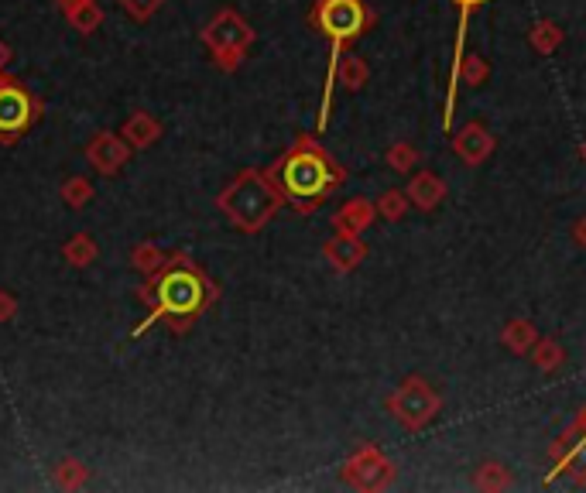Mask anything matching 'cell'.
Returning a JSON list of instances; mask_svg holds the SVG:
<instances>
[{
	"instance_id": "obj_12",
	"label": "cell",
	"mask_w": 586,
	"mask_h": 493,
	"mask_svg": "<svg viewBox=\"0 0 586 493\" xmlns=\"http://www.w3.org/2000/svg\"><path fill=\"white\" fill-rule=\"evenodd\" d=\"M552 456H556V463H552V473L545 476L549 483L556 480L559 473H566L580 456H586V408L580 411V418H576V422L566 428V435H559V439H556V449H552Z\"/></svg>"
},
{
	"instance_id": "obj_29",
	"label": "cell",
	"mask_w": 586,
	"mask_h": 493,
	"mask_svg": "<svg viewBox=\"0 0 586 493\" xmlns=\"http://www.w3.org/2000/svg\"><path fill=\"white\" fill-rule=\"evenodd\" d=\"M384 161H388L395 172H412V168H419V151L408 141H395L388 148V155H384Z\"/></svg>"
},
{
	"instance_id": "obj_22",
	"label": "cell",
	"mask_w": 586,
	"mask_h": 493,
	"mask_svg": "<svg viewBox=\"0 0 586 493\" xmlns=\"http://www.w3.org/2000/svg\"><path fill=\"white\" fill-rule=\"evenodd\" d=\"M528 42L539 55H552L559 45H563V28H559L556 21H539L532 24V31H528Z\"/></svg>"
},
{
	"instance_id": "obj_5",
	"label": "cell",
	"mask_w": 586,
	"mask_h": 493,
	"mask_svg": "<svg viewBox=\"0 0 586 493\" xmlns=\"http://www.w3.org/2000/svg\"><path fill=\"white\" fill-rule=\"evenodd\" d=\"M203 45L210 48L213 62L223 72H237L240 62H244V55H247V48L254 45V28L240 18L237 11H220L203 28Z\"/></svg>"
},
{
	"instance_id": "obj_27",
	"label": "cell",
	"mask_w": 586,
	"mask_h": 493,
	"mask_svg": "<svg viewBox=\"0 0 586 493\" xmlns=\"http://www.w3.org/2000/svg\"><path fill=\"white\" fill-rule=\"evenodd\" d=\"M408 206H412V199H408L405 189H388L381 199H377V216H384L388 223H395L408 213Z\"/></svg>"
},
{
	"instance_id": "obj_33",
	"label": "cell",
	"mask_w": 586,
	"mask_h": 493,
	"mask_svg": "<svg viewBox=\"0 0 586 493\" xmlns=\"http://www.w3.org/2000/svg\"><path fill=\"white\" fill-rule=\"evenodd\" d=\"M7 62H11V48H7V42L0 38V72L7 69Z\"/></svg>"
},
{
	"instance_id": "obj_7",
	"label": "cell",
	"mask_w": 586,
	"mask_h": 493,
	"mask_svg": "<svg viewBox=\"0 0 586 493\" xmlns=\"http://www.w3.org/2000/svg\"><path fill=\"white\" fill-rule=\"evenodd\" d=\"M439 408H443V398H439L436 387L429 381H422V377H405L398 391L388 398V411L408 428V432H419V428L429 425L432 418L439 415Z\"/></svg>"
},
{
	"instance_id": "obj_1",
	"label": "cell",
	"mask_w": 586,
	"mask_h": 493,
	"mask_svg": "<svg viewBox=\"0 0 586 493\" xmlns=\"http://www.w3.org/2000/svg\"><path fill=\"white\" fill-rule=\"evenodd\" d=\"M138 295L148 315H144V322L134 329V336H144V329H151L155 322H165L175 336H182L192 322L220 298V288L206 278L203 268H196V264L189 261V254L175 250L172 261H168L158 274H151Z\"/></svg>"
},
{
	"instance_id": "obj_8",
	"label": "cell",
	"mask_w": 586,
	"mask_h": 493,
	"mask_svg": "<svg viewBox=\"0 0 586 493\" xmlns=\"http://www.w3.org/2000/svg\"><path fill=\"white\" fill-rule=\"evenodd\" d=\"M343 480L357 490H384L395 483V463L377 446H360L343 466Z\"/></svg>"
},
{
	"instance_id": "obj_11",
	"label": "cell",
	"mask_w": 586,
	"mask_h": 493,
	"mask_svg": "<svg viewBox=\"0 0 586 493\" xmlns=\"http://www.w3.org/2000/svg\"><path fill=\"white\" fill-rule=\"evenodd\" d=\"M453 151L460 155L467 165H484L487 158L494 155V134L487 131L484 124H477V120H470L467 127H460V131L453 134Z\"/></svg>"
},
{
	"instance_id": "obj_25",
	"label": "cell",
	"mask_w": 586,
	"mask_h": 493,
	"mask_svg": "<svg viewBox=\"0 0 586 493\" xmlns=\"http://www.w3.org/2000/svg\"><path fill=\"white\" fill-rule=\"evenodd\" d=\"M59 196L69 209H83V206H90V199H93V182L83 179V175H72V179L62 182Z\"/></svg>"
},
{
	"instance_id": "obj_31",
	"label": "cell",
	"mask_w": 586,
	"mask_h": 493,
	"mask_svg": "<svg viewBox=\"0 0 586 493\" xmlns=\"http://www.w3.org/2000/svg\"><path fill=\"white\" fill-rule=\"evenodd\" d=\"M18 315V298L11 292H0V322H11Z\"/></svg>"
},
{
	"instance_id": "obj_14",
	"label": "cell",
	"mask_w": 586,
	"mask_h": 493,
	"mask_svg": "<svg viewBox=\"0 0 586 493\" xmlns=\"http://www.w3.org/2000/svg\"><path fill=\"white\" fill-rule=\"evenodd\" d=\"M405 192H408V199H412V206H419L422 213H429V209H436L439 202L446 199V182L439 179L436 172H415L412 175V182L405 185Z\"/></svg>"
},
{
	"instance_id": "obj_20",
	"label": "cell",
	"mask_w": 586,
	"mask_h": 493,
	"mask_svg": "<svg viewBox=\"0 0 586 493\" xmlns=\"http://www.w3.org/2000/svg\"><path fill=\"white\" fill-rule=\"evenodd\" d=\"M96 240L90 237V233H76L72 240H66V247H62V257H66V264H72V268H90V264L96 261Z\"/></svg>"
},
{
	"instance_id": "obj_21",
	"label": "cell",
	"mask_w": 586,
	"mask_h": 493,
	"mask_svg": "<svg viewBox=\"0 0 586 493\" xmlns=\"http://www.w3.org/2000/svg\"><path fill=\"white\" fill-rule=\"evenodd\" d=\"M52 476H55V483H59L62 490H79V487H86V480H90V470H86L83 459L66 456V459H59V463H55Z\"/></svg>"
},
{
	"instance_id": "obj_26",
	"label": "cell",
	"mask_w": 586,
	"mask_h": 493,
	"mask_svg": "<svg viewBox=\"0 0 586 493\" xmlns=\"http://www.w3.org/2000/svg\"><path fill=\"white\" fill-rule=\"evenodd\" d=\"M528 353H532V363H535V367H539V370H556L559 363L566 360L563 346H559L556 339H542V336L535 339V346H532V350H528Z\"/></svg>"
},
{
	"instance_id": "obj_28",
	"label": "cell",
	"mask_w": 586,
	"mask_h": 493,
	"mask_svg": "<svg viewBox=\"0 0 586 493\" xmlns=\"http://www.w3.org/2000/svg\"><path fill=\"white\" fill-rule=\"evenodd\" d=\"M473 483H477V490H504L511 487V473L501 463H484L473 473Z\"/></svg>"
},
{
	"instance_id": "obj_9",
	"label": "cell",
	"mask_w": 586,
	"mask_h": 493,
	"mask_svg": "<svg viewBox=\"0 0 586 493\" xmlns=\"http://www.w3.org/2000/svg\"><path fill=\"white\" fill-rule=\"evenodd\" d=\"M456 11H460V21H456V42H453V62H449V83H446V100H443V131L449 134V127H453V117H456V69H460L463 55H467V28H470V14L477 11L484 0H453Z\"/></svg>"
},
{
	"instance_id": "obj_18",
	"label": "cell",
	"mask_w": 586,
	"mask_h": 493,
	"mask_svg": "<svg viewBox=\"0 0 586 493\" xmlns=\"http://www.w3.org/2000/svg\"><path fill=\"white\" fill-rule=\"evenodd\" d=\"M168 261H172V254H168V250H162V247H155V244H134L131 247V268L141 271L144 278L158 274Z\"/></svg>"
},
{
	"instance_id": "obj_10",
	"label": "cell",
	"mask_w": 586,
	"mask_h": 493,
	"mask_svg": "<svg viewBox=\"0 0 586 493\" xmlns=\"http://www.w3.org/2000/svg\"><path fill=\"white\" fill-rule=\"evenodd\" d=\"M131 144H127V137L124 134H110V131H103V134H96L90 144H86V161L96 168L100 175H117L120 168L127 165V158H131Z\"/></svg>"
},
{
	"instance_id": "obj_2",
	"label": "cell",
	"mask_w": 586,
	"mask_h": 493,
	"mask_svg": "<svg viewBox=\"0 0 586 493\" xmlns=\"http://www.w3.org/2000/svg\"><path fill=\"white\" fill-rule=\"evenodd\" d=\"M268 175L275 179V185L282 189L285 202L295 213H316V209L340 189L343 179H347V172H343V168L329 158V151L323 144L309 134H302L299 141L268 168Z\"/></svg>"
},
{
	"instance_id": "obj_17",
	"label": "cell",
	"mask_w": 586,
	"mask_h": 493,
	"mask_svg": "<svg viewBox=\"0 0 586 493\" xmlns=\"http://www.w3.org/2000/svg\"><path fill=\"white\" fill-rule=\"evenodd\" d=\"M367 79H371V69H367V62L360 59V55L343 52L340 69H336V83H340L343 90L357 93V90H364V86H367Z\"/></svg>"
},
{
	"instance_id": "obj_15",
	"label": "cell",
	"mask_w": 586,
	"mask_h": 493,
	"mask_svg": "<svg viewBox=\"0 0 586 493\" xmlns=\"http://www.w3.org/2000/svg\"><path fill=\"white\" fill-rule=\"evenodd\" d=\"M374 216H377V206H374V202H367V199H350V202H343V206L336 209L333 226H336V233H353V237H360V233H364L367 226L374 223Z\"/></svg>"
},
{
	"instance_id": "obj_34",
	"label": "cell",
	"mask_w": 586,
	"mask_h": 493,
	"mask_svg": "<svg viewBox=\"0 0 586 493\" xmlns=\"http://www.w3.org/2000/svg\"><path fill=\"white\" fill-rule=\"evenodd\" d=\"M576 240L586 247V220H580V226H576Z\"/></svg>"
},
{
	"instance_id": "obj_32",
	"label": "cell",
	"mask_w": 586,
	"mask_h": 493,
	"mask_svg": "<svg viewBox=\"0 0 586 493\" xmlns=\"http://www.w3.org/2000/svg\"><path fill=\"white\" fill-rule=\"evenodd\" d=\"M55 4H59V7H62V14H69V11H76V7L90 4V0H55Z\"/></svg>"
},
{
	"instance_id": "obj_4",
	"label": "cell",
	"mask_w": 586,
	"mask_h": 493,
	"mask_svg": "<svg viewBox=\"0 0 586 493\" xmlns=\"http://www.w3.org/2000/svg\"><path fill=\"white\" fill-rule=\"evenodd\" d=\"M216 206H220V213L227 216L240 233H258L278 216V209L285 206V196L268 172L244 168V172L216 196Z\"/></svg>"
},
{
	"instance_id": "obj_35",
	"label": "cell",
	"mask_w": 586,
	"mask_h": 493,
	"mask_svg": "<svg viewBox=\"0 0 586 493\" xmlns=\"http://www.w3.org/2000/svg\"><path fill=\"white\" fill-rule=\"evenodd\" d=\"M580 155H583V161H586V141H583V148H580Z\"/></svg>"
},
{
	"instance_id": "obj_3",
	"label": "cell",
	"mask_w": 586,
	"mask_h": 493,
	"mask_svg": "<svg viewBox=\"0 0 586 493\" xmlns=\"http://www.w3.org/2000/svg\"><path fill=\"white\" fill-rule=\"evenodd\" d=\"M309 24L329 42V69L323 86V103H319L316 131H326L329 113H333V93H336V69L347 52L350 42H357L367 28L374 24V11L364 0H316L309 14Z\"/></svg>"
},
{
	"instance_id": "obj_19",
	"label": "cell",
	"mask_w": 586,
	"mask_h": 493,
	"mask_svg": "<svg viewBox=\"0 0 586 493\" xmlns=\"http://www.w3.org/2000/svg\"><path fill=\"white\" fill-rule=\"evenodd\" d=\"M535 339H539V333H535V326L528 319H511L508 326H504V333H501V343L508 346L511 353H521V357L532 350Z\"/></svg>"
},
{
	"instance_id": "obj_6",
	"label": "cell",
	"mask_w": 586,
	"mask_h": 493,
	"mask_svg": "<svg viewBox=\"0 0 586 493\" xmlns=\"http://www.w3.org/2000/svg\"><path fill=\"white\" fill-rule=\"evenodd\" d=\"M42 117V100L14 76H0V141L18 144Z\"/></svg>"
},
{
	"instance_id": "obj_16",
	"label": "cell",
	"mask_w": 586,
	"mask_h": 493,
	"mask_svg": "<svg viewBox=\"0 0 586 493\" xmlns=\"http://www.w3.org/2000/svg\"><path fill=\"white\" fill-rule=\"evenodd\" d=\"M120 134L127 137V144H131L134 151H144V148H151L158 137H162V124H158V120L151 117L148 110H134L131 117L124 120Z\"/></svg>"
},
{
	"instance_id": "obj_13",
	"label": "cell",
	"mask_w": 586,
	"mask_h": 493,
	"mask_svg": "<svg viewBox=\"0 0 586 493\" xmlns=\"http://www.w3.org/2000/svg\"><path fill=\"white\" fill-rule=\"evenodd\" d=\"M323 254L336 271H353L367 257V244L360 237H353V233H336L323 247Z\"/></svg>"
},
{
	"instance_id": "obj_24",
	"label": "cell",
	"mask_w": 586,
	"mask_h": 493,
	"mask_svg": "<svg viewBox=\"0 0 586 493\" xmlns=\"http://www.w3.org/2000/svg\"><path fill=\"white\" fill-rule=\"evenodd\" d=\"M66 21L79 31V35H93V31H100V24H103V7L96 4V0H90V4L69 11Z\"/></svg>"
},
{
	"instance_id": "obj_23",
	"label": "cell",
	"mask_w": 586,
	"mask_h": 493,
	"mask_svg": "<svg viewBox=\"0 0 586 493\" xmlns=\"http://www.w3.org/2000/svg\"><path fill=\"white\" fill-rule=\"evenodd\" d=\"M487 76H491V66H487L484 55H477V52L463 55L460 69H456V90H460V86H484Z\"/></svg>"
},
{
	"instance_id": "obj_30",
	"label": "cell",
	"mask_w": 586,
	"mask_h": 493,
	"mask_svg": "<svg viewBox=\"0 0 586 493\" xmlns=\"http://www.w3.org/2000/svg\"><path fill=\"white\" fill-rule=\"evenodd\" d=\"M120 7L127 11V18H134V21H151L158 11H162V4L165 0H117Z\"/></svg>"
}]
</instances>
